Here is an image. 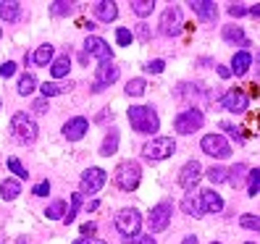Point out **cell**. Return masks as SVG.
I'll return each instance as SVG.
<instances>
[{
  "instance_id": "obj_1",
  "label": "cell",
  "mask_w": 260,
  "mask_h": 244,
  "mask_svg": "<svg viewBox=\"0 0 260 244\" xmlns=\"http://www.w3.org/2000/svg\"><path fill=\"white\" fill-rule=\"evenodd\" d=\"M126 118L137 134H155L160 129V118L155 108H150V105H132Z\"/></svg>"
},
{
  "instance_id": "obj_2",
  "label": "cell",
  "mask_w": 260,
  "mask_h": 244,
  "mask_svg": "<svg viewBox=\"0 0 260 244\" xmlns=\"http://www.w3.org/2000/svg\"><path fill=\"white\" fill-rule=\"evenodd\" d=\"M113 181H116V187L121 192H134L137 187H140V181H142V165L137 160L118 163V168L113 173Z\"/></svg>"
},
{
  "instance_id": "obj_3",
  "label": "cell",
  "mask_w": 260,
  "mask_h": 244,
  "mask_svg": "<svg viewBox=\"0 0 260 244\" xmlns=\"http://www.w3.org/2000/svg\"><path fill=\"white\" fill-rule=\"evenodd\" d=\"M176 152V142L171 136H155V140H150L142 145V158L147 163H158V160H166L171 158Z\"/></svg>"
},
{
  "instance_id": "obj_4",
  "label": "cell",
  "mask_w": 260,
  "mask_h": 244,
  "mask_svg": "<svg viewBox=\"0 0 260 244\" xmlns=\"http://www.w3.org/2000/svg\"><path fill=\"white\" fill-rule=\"evenodd\" d=\"M140 228H142V216L134 207H121L116 213V231L121 236L134 239V236H140Z\"/></svg>"
},
{
  "instance_id": "obj_5",
  "label": "cell",
  "mask_w": 260,
  "mask_h": 244,
  "mask_svg": "<svg viewBox=\"0 0 260 244\" xmlns=\"http://www.w3.org/2000/svg\"><path fill=\"white\" fill-rule=\"evenodd\" d=\"M11 131L16 136V142H21V145H32L37 140V124L26 113H16L11 118Z\"/></svg>"
},
{
  "instance_id": "obj_6",
  "label": "cell",
  "mask_w": 260,
  "mask_h": 244,
  "mask_svg": "<svg viewBox=\"0 0 260 244\" xmlns=\"http://www.w3.org/2000/svg\"><path fill=\"white\" fill-rule=\"evenodd\" d=\"M171 216H174V205L163 200L158 202L155 207L150 210V216H147V226H150V234H160L168 228V223H171Z\"/></svg>"
},
{
  "instance_id": "obj_7",
  "label": "cell",
  "mask_w": 260,
  "mask_h": 244,
  "mask_svg": "<svg viewBox=\"0 0 260 244\" xmlns=\"http://www.w3.org/2000/svg\"><path fill=\"white\" fill-rule=\"evenodd\" d=\"M203 124H205L203 111H194V108L181 111V113L174 118V129H176L179 134H192V131H197V129H203Z\"/></svg>"
},
{
  "instance_id": "obj_8",
  "label": "cell",
  "mask_w": 260,
  "mask_h": 244,
  "mask_svg": "<svg viewBox=\"0 0 260 244\" xmlns=\"http://www.w3.org/2000/svg\"><path fill=\"white\" fill-rule=\"evenodd\" d=\"M203 152L210 158H218V160H226L229 155H232V145H229L221 134H205L203 142H200Z\"/></svg>"
},
{
  "instance_id": "obj_9",
  "label": "cell",
  "mask_w": 260,
  "mask_h": 244,
  "mask_svg": "<svg viewBox=\"0 0 260 244\" xmlns=\"http://www.w3.org/2000/svg\"><path fill=\"white\" fill-rule=\"evenodd\" d=\"M158 26H160V34L163 37H179L181 34V26H184V21H181V8L179 6L166 8Z\"/></svg>"
},
{
  "instance_id": "obj_10",
  "label": "cell",
  "mask_w": 260,
  "mask_h": 244,
  "mask_svg": "<svg viewBox=\"0 0 260 244\" xmlns=\"http://www.w3.org/2000/svg\"><path fill=\"white\" fill-rule=\"evenodd\" d=\"M118 66L113 63V60H105V63H100V68L95 71V84H92V92H105L116 79H118Z\"/></svg>"
},
{
  "instance_id": "obj_11",
  "label": "cell",
  "mask_w": 260,
  "mask_h": 244,
  "mask_svg": "<svg viewBox=\"0 0 260 244\" xmlns=\"http://www.w3.org/2000/svg\"><path fill=\"white\" fill-rule=\"evenodd\" d=\"M250 105V97L244 89H226L223 97H221V108L229 113H244Z\"/></svg>"
},
{
  "instance_id": "obj_12",
  "label": "cell",
  "mask_w": 260,
  "mask_h": 244,
  "mask_svg": "<svg viewBox=\"0 0 260 244\" xmlns=\"http://www.w3.org/2000/svg\"><path fill=\"white\" fill-rule=\"evenodd\" d=\"M105 181H108V173L103 168H87L82 173V192L84 194H98L105 187Z\"/></svg>"
},
{
  "instance_id": "obj_13",
  "label": "cell",
  "mask_w": 260,
  "mask_h": 244,
  "mask_svg": "<svg viewBox=\"0 0 260 244\" xmlns=\"http://www.w3.org/2000/svg\"><path fill=\"white\" fill-rule=\"evenodd\" d=\"M200 179H203V165L197 163V160L184 163V168H181V176H179V184H181V189L192 192V189L197 187V181H200Z\"/></svg>"
},
{
  "instance_id": "obj_14",
  "label": "cell",
  "mask_w": 260,
  "mask_h": 244,
  "mask_svg": "<svg viewBox=\"0 0 260 244\" xmlns=\"http://www.w3.org/2000/svg\"><path fill=\"white\" fill-rule=\"evenodd\" d=\"M84 50L92 55V58H98L100 63H105V60H113V50L108 48V42H105L103 37H87V40H84Z\"/></svg>"
},
{
  "instance_id": "obj_15",
  "label": "cell",
  "mask_w": 260,
  "mask_h": 244,
  "mask_svg": "<svg viewBox=\"0 0 260 244\" xmlns=\"http://www.w3.org/2000/svg\"><path fill=\"white\" fill-rule=\"evenodd\" d=\"M189 8L194 11V16L200 21H205V24H213L218 19V6L213 3V0H192Z\"/></svg>"
},
{
  "instance_id": "obj_16",
  "label": "cell",
  "mask_w": 260,
  "mask_h": 244,
  "mask_svg": "<svg viewBox=\"0 0 260 244\" xmlns=\"http://www.w3.org/2000/svg\"><path fill=\"white\" fill-rule=\"evenodd\" d=\"M87 129H89L87 118L84 116H76V118H71V121H66V124H63V136H66L69 142H79L82 136L87 134Z\"/></svg>"
},
{
  "instance_id": "obj_17",
  "label": "cell",
  "mask_w": 260,
  "mask_h": 244,
  "mask_svg": "<svg viewBox=\"0 0 260 244\" xmlns=\"http://www.w3.org/2000/svg\"><path fill=\"white\" fill-rule=\"evenodd\" d=\"M200 205H203V213H221L223 210V200L216 189H203L200 192Z\"/></svg>"
},
{
  "instance_id": "obj_18",
  "label": "cell",
  "mask_w": 260,
  "mask_h": 244,
  "mask_svg": "<svg viewBox=\"0 0 260 244\" xmlns=\"http://www.w3.org/2000/svg\"><path fill=\"white\" fill-rule=\"evenodd\" d=\"M250 66H252V53L250 50H239V53H234V58H232V74H237V76H242V74H247L250 71Z\"/></svg>"
},
{
  "instance_id": "obj_19",
  "label": "cell",
  "mask_w": 260,
  "mask_h": 244,
  "mask_svg": "<svg viewBox=\"0 0 260 244\" xmlns=\"http://www.w3.org/2000/svg\"><path fill=\"white\" fill-rule=\"evenodd\" d=\"M95 16L100 21H105V24H111V21L118 19V8H116V3H111V0H100V3H95Z\"/></svg>"
},
{
  "instance_id": "obj_20",
  "label": "cell",
  "mask_w": 260,
  "mask_h": 244,
  "mask_svg": "<svg viewBox=\"0 0 260 244\" xmlns=\"http://www.w3.org/2000/svg\"><path fill=\"white\" fill-rule=\"evenodd\" d=\"M0 16H3V21H8V24L19 21V16H21V3H16V0L0 3Z\"/></svg>"
},
{
  "instance_id": "obj_21",
  "label": "cell",
  "mask_w": 260,
  "mask_h": 244,
  "mask_svg": "<svg viewBox=\"0 0 260 244\" xmlns=\"http://www.w3.org/2000/svg\"><path fill=\"white\" fill-rule=\"evenodd\" d=\"M19 194H21V184L16 179H6L3 184H0V197H3L6 202H13Z\"/></svg>"
},
{
  "instance_id": "obj_22",
  "label": "cell",
  "mask_w": 260,
  "mask_h": 244,
  "mask_svg": "<svg viewBox=\"0 0 260 244\" xmlns=\"http://www.w3.org/2000/svg\"><path fill=\"white\" fill-rule=\"evenodd\" d=\"M181 210L187 213V216H194L200 218L203 216V205H200V194H184V200H181Z\"/></svg>"
},
{
  "instance_id": "obj_23",
  "label": "cell",
  "mask_w": 260,
  "mask_h": 244,
  "mask_svg": "<svg viewBox=\"0 0 260 244\" xmlns=\"http://www.w3.org/2000/svg\"><path fill=\"white\" fill-rule=\"evenodd\" d=\"M69 68H71V58H69V55L55 58L53 63H50V74H53V79H63V76H69Z\"/></svg>"
},
{
  "instance_id": "obj_24",
  "label": "cell",
  "mask_w": 260,
  "mask_h": 244,
  "mask_svg": "<svg viewBox=\"0 0 260 244\" xmlns=\"http://www.w3.org/2000/svg\"><path fill=\"white\" fill-rule=\"evenodd\" d=\"M74 84L69 82V84H58V82H45L42 87H40V92H42V97L48 100V97H55V95H63V92H69Z\"/></svg>"
},
{
  "instance_id": "obj_25",
  "label": "cell",
  "mask_w": 260,
  "mask_h": 244,
  "mask_svg": "<svg viewBox=\"0 0 260 244\" xmlns=\"http://www.w3.org/2000/svg\"><path fill=\"white\" fill-rule=\"evenodd\" d=\"M116 150H118V131L111 129V134H105V140H103V145H100V155H103V158H111Z\"/></svg>"
},
{
  "instance_id": "obj_26",
  "label": "cell",
  "mask_w": 260,
  "mask_h": 244,
  "mask_svg": "<svg viewBox=\"0 0 260 244\" xmlns=\"http://www.w3.org/2000/svg\"><path fill=\"white\" fill-rule=\"evenodd\" d=\"M223 40L226 42H239L242 48H247V37H244V29L242 26H223Z\"/></svg>"
},
{
  "instance_id": "obj_27",
  "label": "cell",
  "mask_w": 260,
  "mask_h": 244,
  "mask_svg": "<svg viewBox=\"0 0 260 244\" xmlns=\"http://www.w3.org/2000/svg\"><path fill=\"white\" fill-rule=\"evenodd\" d=\"M53 55H55L53 45H40V48L35 50V55H32V60L37 66H48V63H53Z\"/></svg>"
},
{
  "instance_id": "obj_28",
  "label": "cell",
  "mask_w": 260,
  "mask_h": 244,
  "mask_svg": "<svg viewBox=\"0 0 260 244\" xmlns=\"http://www.w3.org/2000/svg\"><path fill=\"white\" fill-rule=\"evenodd\" d=\"M247 171H250V168H247L244 163H237L232 171H226V181H229V184H232V187L237 189V187L242 184V181H244V176H247Z\"/></svg>"
},
{
  "instance_id": "obj_29",
  "label": "cell",
  "mask_w": 260,
  "mask_h": 244,
  "mask_svg": "<svg viewBox=\"0 0 260 244\" xmlns=\"http://www.w3.org/2000/svg\"><path fill=\"white\" fill-rule=\"evenodd\" d=\"M35 87H37V79H35L32 74H21V76H19V87H16V89H19V95H24V97H26V95H32V92H35Z\"/></svg>"
},
{
  "instance_id": "obj_30",
  "label": "cell",
  "mask_w": 260,
  "mask_h": 244,
  "mask_svg": "<svg viewBox=\"0 0 260 244\" xmlns=\"http://www.w3.org/2000/svg\"><path fill=\"white\" fill-rule=\"evenodd\" d=\"M152 8H155V3H152V0H132V11H134L140 19L150 16V13H152Z\"/></svg>"
},
{
  "instance_id": "obj_31",
  "label": "cell",
  "mask_w": 260,
  "mask_h": 244,
  "mask_svg": "<svg viewBox=\"0 0 260 244\" xmlns=\"http://www.w3.org/2000/svg\"><path fill=\"white\" fill-rule=\"evenodd\" d=\"M79 207H82V194H71V205H69V210L63 213V223H66V226L74 223V218H76V213H79Z\"/></svg>"
},
{
  "instance_id": "obj_32",
  "label": "cell",
  "mask_w": 260,
  "mask_h": 244,
  "mask_svg": "<svg viewBox=\"0 0 260 244\" xmlns=\"http://www.w3.org/2000/svg\"><path fill=\"white\" fill-rule=\"evenodd\" d=\"M145 89H147V82H145V79H129L124 92H126L129 97H140V95H145Z\"/></svg>"
},
{
  "instance_id": "obj_33",
  "label": "cell",
  "mask_w": 260,
  "mask_h": 244,
  "mask_svg": "<svg viewBox=\"0 0 260 244\" xmlns=\"http://www.w3.org/2000/svg\"><path fill=\"white\" fill-rule=\"evenodd\" d=\"M50 13L53 16H71L74 3H69V0H55V3H50Z\"/></svg>"
},
{
  "instance_id": "obj_34",
  "label": "cell",
  "mask_w": 260,
  "mask_h": 244,
  "mask_svg": "<svg viewBox=\"0 0 260 244\" xmlns=\"http://www.w3.org/2000/svg\"><path fill=\"white\" fill-rule=\"evenodd\" d=\"M63 213H66V202L63 200H55V202H50L48 205V210H45V216H48L50 221H63Z\"/></svg>"
},
{
  "instance_id": "obj_35",
  "label": "cell",
  "mask_w": 260,
  "mask_h": 244,
  "mask_svg": "<svg viewBox=\"0 0 260 244\" xmlns=\"http://www.w3.org/2000/svg\"><path fill=\"white\" fill-rule=\"evenodd\" d=\"M257 192H260V171L252 168L247 171V197H257Z\"/></svg>"
},
{
  "instance_id": "obj_36",
  "label": "cell",
  "mask_w": 260,
  "mask_h": 244,
  "mask_svg": "<svg viewBox=\"0 0 260 244\" xmlns=\"http://www.w3.org/2000/svg\"><path fill=\"white\" fill-rule=\"evenodd\" d=\"M205 173H208V179L213 181V184H223L226 181V168H221V165H213V168H208Z\"/></svg>"
},
{
  "instance_id": "obj_37",
  "label": "cell",
  "mask_w": 260,
  "mask_h": 244,
  "mask_svg": "<svg viewBox=\"0 0 260 244\" xmlns=\"http://www.w3.org/2000/svg\"><path fill=\"white\" fill-rule=\"evenodd\" d=\"M132 29H126V26H118L116 29V42L121 45V48H126V45H132Z\"/></svg>"
},
{
  "instance_id": "obj_38",
  "label": "cell",
  "mask_w": 260,
  "mask_h": 244,
  "mask_svg": "<svg viewBox=\"0 0 260 244\" xmlns=\"http://www.w3.org/2000/svg\"><path fill=\"white\" fill-rule=\"evenodd\" d=\"M239 226H242V228H250V231H257V228H260V221H257L255 213H247V216L239 218Z\"/></svg>"
},
{
  "instance_id": "obj_39",
  "label": "cell",
  "mask_w": 260,
  "mask_h": 244,
  "mask_svg": "<svg viewBox=\"0 0 260 244\" xmlns=\"http://www.w3.org/2000/svg\"><path fill=\"white\" fill-rule=\"evenodd\" d=\"M8 168H11V173H16L19 179H29V173H26V168L21 165L19 158H8Z\"/></svg>"
},
{
  "instance_id": "obj_40",
  "label": "cell",
  "mask_w": 260,
  "mask_h": 244,
  "mask_svg": "<svg viewBox=\"0 0 260 244\" xmlns=\"http://www.w3.org/2000/svg\"><path fill=\"white\" fill-rule=\"evenodd\" d=\"M132 37H137V40H142V42H147L150 40V26L145 24V21H140L137 24V29L132 32Z\"/></svg>"
},
{
  "instance_id": "obj_41",
  "label": "cell",
  "mask_w": 260,
  "mask_h": 244,
  "mask_svg": "<svg viewBox=\"0 0 260 244\" xmlns=\"http://www.w3.org/2000/svg\"><path fill=\"white\" fill-rule=\"evenodd\" d=\"M32 194H35V197H48V194H50V181H48V179L40 181V184L32 189Z\"/></svg>"
},
{
  "instance_id": "obj_42",
  "label": "cell",
  "mask_w": 260,
  "mask_h": 244,
  "mask_svg": "<svg viewBox=\"0 0 260 244\" xmlns=\"http://www.w3.org/2000/svg\"><path fill=\"white\" fill-rule=\"evenodd\" d=\"M229 16H232V19H242V16H247V8L239 6V3H232V6H229Z\"/></svg>"
},
{
  "instance_id": "obj_43",
  "label": "cell",
  "mask_w": 260,
  "mask_h": 244,
  "mask_svg": "<svg viewBox=\"0 0 260 244\" xmlns=\"http://www.w3.org/2000/svg\"><path fill=\"white\" fill-rule=\"evenodd\" d=\"M13 74H16V63H13V60H6V63L0 66V76H3V79H11Z\"/></svg>"
},
{
  "instance_id": "obj_44",
  "label": "cell",
  "mask_w": 260,
  "mask_h": 244,
  "mask_svg": "<svg viewBox=\"0 0 260 244\" xmlns=\"http://www.w3.org/2000/svg\"><path fill=\"white\" fill-rule=\"evenodd\" d=\"M163 68H166V60H160V58H158V60H150V63L145 66L147 74H160Z\"/></svg>"
},
{
  "instance_id": "obj_45",
  "label": "cell",
  "mask_w": 260,
  "mask_h": 244,
  "mask_svg": "<svg viewBox=\"0 0 260 244\" xmlns=\"http://www.w3.org/2000/svg\"><path fill=\"white\" fill-rule=\"evenodd\" d=\"M32 111H35L37 116H45V113H48V111H50V105H48V100H45V97H42V100H37V102L32 105Z\"/></svg>"
},
{
  "instance_id": "obj_46",
  "label": "cell",
  "mask_w": 260,
  "mask_h": 244,
  "mask_svg": "<svg viewBox=\"0 0 260 244\" xmlns=\"http://www.w3.org/2000/svg\"><path fill=\"white\" fill-rule=\"evenodd\" d=\"M223 131H229V134H232L237 142H244V136L239 134V129H237V126H232V124H223Z\"/></svg>"
},
{
  "instance_id": "obj_47",
  "label": "cell",
  "mask_w": 260,
  "mask_h": 244,
  "mask_svg": "<svg viewBox=\"0 0 260 244\" xmlns=\"http://www.w3.org/2000/svg\"><path fill=\"white\" fill-rule=\"evenodd\" d=\"M74 244H105L103 239H98V236H79Z\"/></svg>"
},
{
  "instance_id": "obj_48",
  "label": "cell",
  "mask_w": 260,
  "mask_h": 244,
  "mask_svg": "<svg viewBox=\"0 0 260 244\" xmlns=\"http://www.w3.org/2000/svg\"><path fill=\"white\" fill-rule=\"evenodd\" d=\"M108 118L113 121V111H108V108H105V111H103V113L98 116V124H103V121H108Z\"/></svg>"
},
{
  "instance_id": "obj_49",
  "label": "cell",
  "mask_w": 260,
  "mask_h": 244,
  "mask_svg": "<svg viewBox=\"0 0 260 244\" xmlns=\"http://www.w3.org/2000/svg\"><path fill=\"white\" fill-rule=\"evenodd\" d=\"M95 228H98V226H95L92 221H89V223H84V226H82V234H95Z\"/></svg>"
},
{
  "instance_id": "obj_50",
  "label": "cell",
  "mask_w": 260,
  "mask_h": 244,
  "mask_svg": "<svg viewBox=\"0 0 260 244\" xmlns=\"http://www.w3.org/2000/svg\"><path fill=\"white\" fill-rule=\"evenodd\" d=\"M137 244H158V241H155V236L150 234V236H140V239H137Z\"/></svg>"
},
{
  "instance_id": "obj_51",
  "label": "cell",
  "mask_w": 260,
  "mask_h": 244,
  "mask_svg": "<svg viewBox=\"0 0 260 244\" xmlns=\"http://www.w3.org/2000/svg\"><path fill=\"white\" fill-rule=\"evenodd\" d=\"M218 76H221V79H229V76H232V71H229V66H218Z\"/></svg>"
},
{
  "instance_id": "obj_52",
  "label": "cell",
  "mask_w": 260,
  "mask_h": 244,
  "mask_svg": "<svg viewBox=\"0 0 260 244\" xmlns=\"http://www.w3.org/2000/svg\"><path fill=\"white\" fill-rule=\"evenodd\" d=\"M247 13H250V16H255V19H257V16H260V6H252V8H247Z\"/></svg>"
},
{
  "instance_id": "obj_53",
  "label": "cell",
  "mask_w": 260,
  "mask_h": 244,
  "mask_svg": "<svg viewBox=\"0 0 260 244\" xmlns=\"http://www.w3.org/2000/svg\"><path fill=\"white\" fill-rule=\"evenodd\" d=\"M181 244H197V236L189 234V236H184V241H181Z\"/></svg>"
},
{
  "instance_id": "obj_54",
  "label": "cell",
  "mask_w": 260,
  "mask_h": 244,
  "mask_svg": "<svg viewBox=\"0 0 260 244\" xmlns=\"http://www.w3.org/2000/svg\"><path fill=\"white\" fill-rule=\"evenodd\" d=\"M244 244H255V241H244Z\"/></svg>"
},
{
  "instance_id": "obj_55",
  "label": "cell",
  "mask_w": 260,
  "mask_h": 244,
  "mask_svg": "<svg viewBox=\"0 0 260 244\" xmlns=\"http://www.w3.org/2000/svg\"><path fill=\"white\" fill-rule=\"evenodd\" d=\"M210 244H221V241H210Z\"/></svg>"
},
{
  "instance_id": "obj_56",
  "label": "cell",
  "mask_w": 260,
  "mask_h": 244,
  "mask_svg": "<svg viewBox=\"0 0 260 244\" xmlns=\"http://www.w3.org/2000/svg\"><path fill=\"white\" fill-rule=\"evenodd\" d=\"M0 37H3V29H0Z\"/></svg>"
},
{
  "instance_id": "obj_57",
  "label": "cell",
  "mask_w": 260,
  "mask_h": 244,
  "mask_svg": "<svg viewBox=\"0 0 260 244\" xmlns=\"http://www.w3.org/2000/svg\"><path fill=\"white\" fill-rule=\"evenodd\" d=\"M0 241H3V239H0Z\"/></svg>"
},
{
  "instance_id": "obj_58",
  "label": "cell",
  "mask_w": 260,
  "mask_h": 244,
  "mask_svg": "<svg viewBox=\"0 0 260 244\" xmlns=\"http://www.w3.org/2000/svg\"><path fill=\"white\" fill-rule=\"evenodd\" d=\"M0 105H3V102H0Z\"/></svg>"
}]
</instances>
